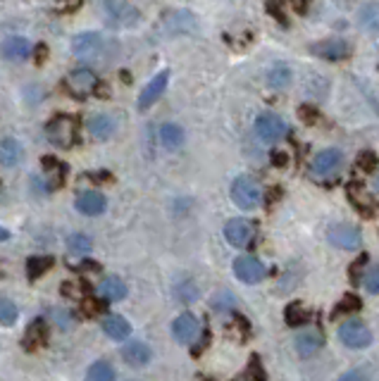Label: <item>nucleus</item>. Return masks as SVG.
Returning a JSON list of instances; mask_svg holds the SVG:
<instances>
[{
	"label": "nucleus",
	"mask_w": 379,
	"mask_h": 381,
	"mask_svg": "<svg viewBox=\"0 0 379 381\" xmlns=\"http://www.w3.org/2000/svg\"><path fill=\"white\" fill-rule=\"evenodd\" d=\"M360 22H363V24H365L370 31H377V3H370L367 8H363Z\"/></svg>",
	"instance_id": "e433bc0d"
},
{
	"label": "nucleus",
	"mask_w": 379,
	"mask_h": 381,
	"mask_svg": "<svg viewBox=\"0 0 379 381\" xmlns=\"http://www.w3.org/2000/svg\"><path fill=\"white\" fill-rule=\"evenodd\" d=\"M175 295L182 302H193V300L198 298V289H196V284H193V282H182L175 289Z\"/></svg>",
	"instance_id": "72a5a7b5"
},
{
	"label": "nucleus",
	"mask_w": 379,
	"mask_h": 381,
	"mask_svg": "<svg viewBox=\"0 0 379 381\" xmlns=\"http://www.w3.org/2000/svg\"><path fill=\"white\" fill-rule=\"evenodd\" d=\"M46 136L55 148H74L79 141V122L70 115H55L46 124Z\"/></svg>",
	"instance_id": "f03ea898"
},
{
	"label": "nucleus",
	"mask_w": 379,
	"mask_h": 381,
	"mask_svg": "<svg viewBox=\"0 0 379 381\" xmlns=\"http://www.w3.org/2000/svg\"><path fill=\"white\" fill-rule=\"evenodd\" d=\"M74 270L76 272H79V270L81 272H100V265H98V262H93V260H81L79 265L74 267Z\"/></svg>",
	"instance_id": "37998d69"
},
{
	"label": "nucleus",
	"mask_w": 379,
	"mask_h": 381,
	"mask_svg": "<svg viewBox=\"0 0 379 381\" xmlns=\"http://www.w3.org/2000/svg\"><path fill=\"white\" fill-rule=\"evenodd\" d=\"M367 265H370V255H360L358 260L350 265V270H348V277H350V284H360V279H363V274L367 270Z\"/></svg>",
	"instance_id": "473e14b6"
},
{
	"label": "nucleus",
	"mask_w": 379,
	"mask_h": 381,
	"mask_svg": "<svg viewBox=\"0 0 379 381\" xmlns=\"http://www.w3.org/2000/svg\"><path fill=\"white\" fill-rule=\"evenodd\" d=\"M225 238L234 248H246L255 238V224L250 220H243V217H234L225 224Z\"/></svg>",
	"instance_id": "1a4fd4ad"
},
{
	"label": "nucleus",
	"mask_w": 379,
	"mask_h": 381,
	"mask_svg": "<svg viewBox=\"0 0 379 381\" xmlns=\"http://www.w3.org/2000/svg\"><path fill=\"white\" fill-rule=\"evenodd\" d=\"M234 274H236V279L243 284H258L267 277V270L258 257L241 255V257H236V262H234Z\"/></svg>",
	"instance_id": "9b49d317"
},
{
	"label": "nucleus",
	"mask_w": 379,
	"mask_h": 381,
	"mask_svg": "<svg viewBox=\"0 0 379 381\" xmlns=\"http://www.w3.org/2000/svg\"><path fill=\"white\" fill-rule=\"evenodd\" d=\"M100 295H103L105 300H122L127 298V284L122 282V279L117 277H108L103 279V284L98 286Z\"/></svg>",
	"instance_id": "b1692460"
},
{
	"label": "nucleus",
	"mask_w": 379,
	"mask_h": 381,
	"mask_svg": "<svg viewBox=\"0 0 379 381\" xmlns=\"http://www.w3.org/2000/svg\"><path fill=\"white\" fill-rule=\"evenodd\" d=\"M208 346H210V332H208V329H205V332H203V339L198 341L196 348H193L191 352H193V355H200V352H203L205 348H208Z\"/></svg>",
	"instance_id": "c03bdc74"
},
{
	"label": "nucleus",
	"mask_w": 379,
	"mask_h": 381,
	"mask_svg": "<svg viewBox=\"0 0 379 381\" xmlns=\"http://www.w3.org/2000/svg\"><path fill=\"white\" fill-rule=\"evenodd\" d=\"M205 381H210V379H205Z\"/></svg>",
	"instance_id": "09e8293b"
},
{
	"label": "nucleus",
	"mask_w": 379,
	"mask_h": 381,
	"mask_svg": "<svg viewBox=\"0 0 379 381\" xmlns=\"http://www.w3.org/2000/svg\"><path fill=\"white\" fill-rule=\"evenodd\" d=\"M76 210L81 212V215L86 217H98L105 212V207H108V200H105L103 193H98V190H83V193L76 195Z\"/></svg>",
	"instance_id": "dca6fc26"
},
{
	"label": "nucleus",
	"mask_w": 379,
	"mask_h": 381,
	"mask_svg": "<svg viewBox=\"0 0 379 381\" xmlns=\"http://www.w3.org/2000/svg\"><path fill=\"white\" fill-rule=\"evenodd\" d=\"M65 86L70 88L72 95L83 98V95L96 91V88L100 86V81H98V76L93 70H88V67H79V70H72L70 74H67Z\"/></svg>",
	"instance_id": "6e6552de"
},
{
	"label": "nucleus",
	"mask_w": 379,
	"mask_h": 381,
	"mask_svg": "<svg viewBox=\"0 0 379 381\" xmlns=\"http://www.w3.org/2000/svg\"><path fill=\"white\" fill-rule=\"evenodd\" d=\"M86 381H115V367L100 360L86 372Z\"/></svg>",
	"instance_id": "c756f323"
},
{
	"label": "nucleus",
	"mask_w": 379,
	"mask_h": 381,
	"mask_svg": "<svg viewBox=\"0 0 379 381\" xmlns=\"http://www.w3.org/2000/svg\"><path fill=\"white\" fill-rule=\"evenodd\" d=\"M160 141H163L165 148H170V150L182 148L184 129L177 127V124H163V127H160Z\"/></svg>",
	"instance_id": "393cba45"
},
{
	"label": "nucleus",
	"mask_w": 379,
	"mask_h": 381,
	"mask_svg": "<svg viewBox=\"0 0 379 381\" xmlns=\"http://www.w3.org/2000/svg\"><path fill=\"white\" fill-rule=\"evenodd\" d=\"M46 343H48V324L46 319L36 317L29 327H26L22 346H24V350H36V348H43Z\"/></svg>",
	"instance_id": "a211bd4d"
},
{
	"label": "nucleus",
	"mask_w": 379,
	"mask_h": 381,
	"mask_svg": "<svg viewBox=\"0 0 379 381\" xmlns=\"http://www.w3.org/2000/svg\"><path fill=\"white\" fill-rule=\"evenodd\" d=\"M8 238H10V232H8V229L0 227V241H8Z\"/></svg>",
	"instance_id": "a18cd8bd"
},
{
	"label": "nucleus",
	"mask_w": 379,
	"mask_h": 381,
	"mask_svg": "<svg viewBox=\"0 0 379 381\" xmlns=\"http://www.w3.org/2000/svg\"><path fill=\"white\" fill-rule=\"evenodd\" d=\"M88 131H91V136L98 138V141H108V138H113L115 131H117L115 117L105 115V112H100V115H93L91 120H88Z\"/></svg>",
	"instance_id": "6ab92c4d"
},
{
	"label": "nucleus",
	"mask_w": 379,
	"mask_h": 381,
	"mask_svg": "<svg viewBox=\"0 0 379 381\" xmlns=\"http://www.w3.org/2000/svg\"><path fill=\"white\" fill-rule=\"evenodd\" d=\"M246 379H248V381H267L265 367L260 365V355H250V360H248V372H246Z\"/></svg>",
	"instance_id": "f704fd0d"
},
{
	"label": "nucleus",
	"mask_w": 379,
	"mask_h": 381,
	"mask_svg": "<svg viewBox=\"0 0 379 381\" xmlns=\"http://www.w3.org/2000/svg\"><path fill=\"white\" fill-rule=\"evenodd\" d=\"M232 200L236 203L241 210H255V207L260 205V200H263V188H260V184L255 181L253 177H236L232 181Z\"/></svg>",
	"instance_id": "7ed1b4c3"
},
{
	"label": "nucleus",
	"mask_w": 379,
	"mask_h": 381,
	"mask_svg": "<svg viewBox=\"0 0 379 381\" xmlns=\"http://www.w3.org/2000/svg\"><path fill=\"white\" fill-rule=\"evenodd\" d=\"M267 83H270L272 88H277V91H282V88H287L289 83H291V70H289V67H275V70L267 74Z\"/></svg>",
	"instance_id": "7c9ffc66"
},
{
	"label": "nucleus",
	"mask_w": 379,
	"mask_h": 381,
	"mask_svg": "<svg viewBox=\"0 0 379 381\" xmlns=\"http://www.w3.org/2000/svg\"><path fill=\"white\" fill-rule=\"evenodd\" d=\"M337 381H372L370 374H367V369H350V372L341 374Z\"/></svg>",
	"instance_id": "ea45409f"
},
{
	"label": "nucleus",
	"mask_w": 379,
	"mask_h": 381,
	"mask_svg": "<svg viewBox=\"0 0 379 381\" xmlns=\"http://www.w3.org/2000/svg\"><path fill=\"white\" fill-rule=\"evenodd\" d=\"M236 381H248V379H246V377H241V379H236Z\"/></svg>",
	"instance_id": "de8ad7c7"
},
{
	"label": "nucleus",
	"mask_w": 379,
	"mask_h": 381,
	"mask_svg": "<svg viewBox=\"0 0 379 381\" xmlns=\"http://www.w3.org/2000/svg\"><path fill=\"white\" fill-rule=\"evenodd\" d=\"M360 282L365 284V289L370 291V293H377L379 291V270L377 267H370V270H365V274H363V279Z\"/></svg>",
	"instance_id": "4c0bfd02"
},
{
	"label": "nucleus",
	"mask_w": 379,
	"mask_h": 381,
	"mask_svg": "<svg viewBox=\"0 0 379 381\" xmlns=\"http://www.w3.org/2000/svg\"><path fill=\"white\" fill-rule=\"evenodd\" d=\"M91 248L93 243L86 234H72V236L67 238V250H70L72 255H86L91 253Z\"/></svg>",
	"instance_id": "cd10ccee"
},
{
	"label": "nucleus",
	"mask_w": 379,
	"mask_h": 381,
	"mask_svg": "<svg viewBox=\"0 0 379 381\" xmlns=\"http://www.w3.org/2000/svg\"><path fill=\"white\" fill-rule=\"evenodd\" d=\"M31 55V43L22 36H8L0 43V58L10 63H22Z\"/></svg>",
	"instance_id": "2eb2a0df"
},
{
	"label": "nucleus",
	"mask_w": 379,
	"mask_h": 381,
	"mask_svg": "<svg viewBox=\"0 0 379 381\" xmlns=\"http://www.w3.org/2000/svg\"><path fill=\"white\" fill-rule=\"evenodd\" d=\"M284 319H287L289 327H303V324H308L310 312L303 307V302H289L287 312H284Z\"/></svg>",
	"instance_id": "a878e982"
},
{
	"label": "nucleus",
	"mask_w": 379,
	"mask_h": 381,
	"mask_svg": "<svg viewBox=\"0 0 379 381\" xmlns=\"http://www.w3.org/2000/svg\"><path fill=\"white\" fill-rule=\"evenodd\" d=\"M275 162L277 165H284V162H287V155H275Z\"/></svg>",
	"instance_id": "49530a36"
},
{
	"label": "nucleus",
	"mask_w": 379,
	"mask_h": 381,
	"mask_svg": "<svg viewBox=\"0 0 379 381\" xmlns=\"http://www.w3.org/2000/svg\"><path fill=\"white\" fill-rule=\"evenodd\" d=\"M150 357H153V352L146 343H141V341H131V343H127L124 348H122V360L127 362V365L131 367H143L150 362Z\"/></svg>",
	"instance_id": "aec40b11"
},
{
	"label": "nucleus",
	"mask_w": 379,
	"mask_h": 381,
	"mask_svg": "<svg viewBox=\"0 0 379 381\" xmlns=\"http://www.w3.org/2000/svg\"><path fill=\"white\" fill-rule=\"evenodd\" d=\"M108 310V305H105V300H98V298H86L81 302V312L86 317H96V315H103V312Z\"/></svg>",
	"instance_id": "c9c22d12"
},
{
	"label": "nucleus",
	"mask_w": 379,
	"mask_h": 381,
	"mask_svg": "<svg viewBox=\"0 0 379 381\" xmlns=\"http://www.w3.org/2000/svg\"><path fill=\"white\" fill-rule=\"evenodd\" d=\"M255 133H258V138L263 143H280L289 133V127L275 112H263V115L255 120Z\"/></svg>",
	"instance_id": "20e7f679"
},
{
	"label": "nucleus",
	"mask_w": 379,
	"mask_h": 381,
	"mask_svg": "<svg viewBox=\"0 0 379 381\" xmlns=\"http://www.w3.org/2000/svg\"><path fill=\"white\" fill-rule=\"evenodd\" d=\"M346 193H348V200L355 205V210H358L360 215H365V217L375 215V198L367 193V188L363 186V184H358V181L348 184Z\"/></svg>",
	"instance_id": "f3484780"
},
{
	"label": "nucleus",
	"mask_w": 379,
	"mask_h": 381,
	"mask_svg": "<svg viewBox=\"0 0 379 381\" xmlns=\"http://www.w3.org/2000/svg\"><path fill=\"white\" fill-rule=\"evenodd\" d=\"M310 53L322 60H344V58H348L350 48L346 41H341V38H327V41L313 43V46H310Z\"/></svg>",
	"instance_id": "4468645a"
},
{
	"label": "nucleus",
	"mask_w": 379,
	"mask_h": 381,
	"mask_svg": "<svg viewBox=\"0 0 379 381\" xmlns=\"http://www.w3.org/2000/svg\"><path fill=\"white\" fill-rule=\"evenodd\" d=\"M360 307H363V302H360L358 295H355V293H346L341 300H339V305L334 307L332 319H337V317H341V315H348V312H358Z\"/></svg>",
	"instance_id": "c85d7f7f"
},
{
	"label": "nucleus",
	"mask_w": 379,
	"mask_h": 381,
	"mask_svg": "<svg viewBox=\"0 0 379 381\" xmlns=\"http://www.w3.org/2000/svg\"><path fill=\"white\" fill-rule=\"evenodd\" d=\"M327 241L341 250H358L363 245V234L353 224H334L327 232Z\"/></svg>",
	"instance_id": "423d86ee"
},
{
	"label": "nucleus",
	"mask_w": 379,
	"mask_h": 381,
	"mask_svg": "<svg viewBox=\"0 0 379 381\" xmlns=\"http://www.w3.org/2000/svg\"><path fill=\"white\" fill-rule=\"evenodd\" d=\"M298 115H300V120H303L305 124H313V122L317 120V110L313 108V105H300Z\"/></svg>",
	"instance_id": "79ce46f5"
},
{
	"label": "nucleus",
	"mask_w": 379,
	"mask_h": 381,
	"mask_svg": "<svg viewBox=\"0 0 379 381\" xmlns=\"http://www.w3.org/2000/svg\"><path fill=\"white\" fill-rule=\"evenodd\" d=\"M344 165V153L339 148H327L322 153L315 155L313 165H310V172L313 177H320V179H327V177H334Z\"/></svg>",
	"instance_id": "9d476101"
},
{
	"label": "nucleus",
	"mask_w": 379,
	"mask_h": 381,
	"mask_svg": "<svg viewBox=\"0 0 379 381\" xmlns=\"http://www.w3.org/2000/svg\"><path fill=\"white\" fill-rule=\"evenodd\" d=\"M293 343H296V350H298L300 357H310V355H315V352L322 348V343H325V341H322V336L317 334V332H303V334L296 336V341H293Z\"/></svg>",
	"instance_id": "4be33fe9"
},
{
	"label": "nucleus",
	"mask_w": 379,
	"mask_h": 381,
	"mask_svg": "<svg viewBox=\"0 0 379 381\" xmlns=\"http://www.w3.org/2000/svg\"><path fill=\"white\" fill-rule=\"evenodd\" d=\"M72 53L88 65H98L108 60L110 46L105 41V36H100L96 31H83L79 36L72 38Z\"/></svg>",
	"instance_id": "f257e3e1"
},
{
	"label": "nucleus",
	"mask_w": 379,
	"mask_h": 381,
	"mask_svg": "<svg viewBox=\"0 0 379 381\" xmlns=\"http://www.w3.org/2000/svg\"><path fill=\"white\" fill-rule=\"evenodd\" d=\"M53 257L50 255H41V257H29V262H26V277L31 279V282H36L38 277H43L50 267H53Z\"/></svg>",
	"instance_id": "bb28decb"
},
{
	"label": "nucleus",
	"mask_w": 379,
	"mask_h": 381,
	"mask_svg": "<svg viewBox=\"0 0 379 381\" xmlns=\"http://www.w3.org/2000/svg\"><path fill=\"white\" fill-rule=\"evenodd\" d=\"M103 332L113 341H124L131 334V327L122 315H108L103 319Z\"/></svg>",
	"instance_id": "412c9836"
},
{
	"label": "nucleus",
	"mask_w": 379,
	"mask_h": 381,
	"mask_svg": "<svg viewBox=\"0 0 379 381\" xmlns=\"http://www.w3.org/2000/svg\"><path fill=\"white\" fill-rule=\"evenodd\" d=\"M200 334V327H198V319L191 315V312H184L175 319V324H172V336H175V341H179L182 346H188V343H196Z\"/></svg>",
	"instance_id": "f8f14e48"
},
{
	"label": "nucleus",
	"mask_w": 379,
	"mask_h": 381,
	"mask_svg": "<svg viewBox=\"0 0 379 381\" xmlns=\"http://www.w3.org/2000/svg\"><path fill=\"white\" fill-rule=\"evenodd\" d=\"M17 317H19V310H17L15 302L10 298H0V324L3 327H13Z\"/></svg>",
	"instance_id": "2f4dec72"
},
{
	"label": "nucleus",
	"mask_w": 379,
	"mask_h": 381,
	"mask_svg": "<svg viewBox=\"0 0 379 381\" xmlns=\"http://www.w3.org/2000/svg\"><path fill=\"white\" fill-rule=\"evenodd\" d=\"M167 83H170V72H160L155 79H150V83L138 95V110H148L153 108L155 103L160 100V95L167 91Z\"/></svg>",
	"instance_id": "ddd939ff"
},
{
	"label": "nucleus",
	"mask_w": 379,
	"mask_h": 381,
	"mask_svg": "<svg viewBox=\"0 0 379 381\" xmlns=\"http://www.w3.org/2000/svg\"><path fill=\"white\" fill-rule=\"evenodd\" d=\"M339 341H341L344 346H348V348L360 350V348H367V346H370L372 334L363 322L348 319V322H344L341 327H339Z\"/></svg>",
	"instance_id": "0eeeda50"
},
{
	"label": "nucleus",
	"mask_w": 379,
	"mask_h": 381,
	"mask_svg": "<svg viewBox=\"0 0 379 381\" xmlns=\"http://www.w3.org/2000/svg\"><path fill=\"white\" fill-rule=\"evenodd\" d=\"M83 5V0H55V8L60 10V13H74V10H79Z\"/></svg>",
	"instance_id": "a19ab883"
},
{
	"label": "nucleus",
	"mask_w": 379,
	"mask_h": 381,
	"mask_svg": "<svg viewBox=\"0 0 379 381\" xmlns=\"http://www.w3.org/2000/svg\"><path fill=\"white\" fill-rule=\"evenodd\" d=\"M375 167H377V158H375V153H372V150H365V153H360V158H358V170L372 172Z\"/></svg>",
	"instance_id": "58836bf2"
},
{
	"label": "nucleus",
	"mask_w": 379,
	"mask_h": 381,
	"mask_svg": "<svg viewBox=\"0 0 379 381\" xmlns=\"http://www.w3.org/2000/svg\"><path fill=\"white\" fill-rule=\"evenodd\" d=\"M108 19L117 26H136L141 22V13L127 0H100Z\"/></svg>",
	"instance_id": "39448f33"
},
{
	"label": "nucleus",
	"mask_w": 379,
	"mask_h": 381,
	"mask_svg": "<svg viewBox=\"0 0 379 381\" xmlns=\"http://www.w3.org/2000/svg\"><path fill=\"white\" fill-rule=\"evenodd\" d=\"M22 160V145L17 138H3L0 141V165L3 167H17Z\"/></svg>",
	"instance_id": "5701e85b"
}]
</instances>
